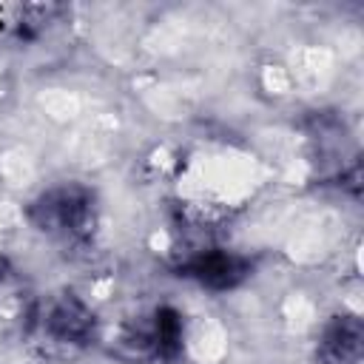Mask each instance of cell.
I'll list each match as a JSON object with an SVG mask.
<instances>
[{"label":"cell","mask_w":364,"mask_h":364,"mask_svg":"<svg viewBox=\"0 0 364 364\" xmlns=\"http://www.w3.org/2000/svg\"><path fill=\"white\" fill-rule=\"evenodd\" d=\"M250 270H253L250 259H245L239 253L202 250L179 267V276H188V279H193L210 290H230V287L242 284L250 276Z\"/></svg>","instance_id":"cell-2"},{"label":"cell","mask_w":364,"mask_h":364,"mask_svg":"<svg viewBox=\"0 0 364 364\" xmlns=\"http://www.w3.org/2000/svg\"><path fill=\"white\" fill-rule=\"evenodd\" d=\"M156 355L173 358L182 350V316L173 307H159L154 316V330L145 338Z\"/></svg>","instance_id":"cell-5"},{"label":"cell","mask_w":364,"mask_h":364,"mask_svg":"<svg viewBox=\"0 0 364 364\" xmlns=\"http://www.w3.org/2000/svg\"><path fill=\"white\" fill-rule=\"evenodd\" d=\"M31 222L40 230L80 239L94 225V196L82 185L51 188L31 205Z\"/></svg>","instance_id":"cell-1"},{"label":"cell","mask_w":364,"mask_h":364,"mask_svg":"<svg viewBox=\"0 0 364 364\" xmlns=\"http://www.w3.org/2000/svg\"><path fill=\"white\" fill-rule=\"evenodd\" d=\"M364 353V324L358 316H336L321 330L318 361L321 364H358Z\"/></svg>","instance_id":"cell-3"},{"label":"cell","mask_w":364,"mask_h":364,"mask_svg":"<svg viewBox=\"0 0 364 364\" xmlns=\"http://www.w3.org/2000/svg\"><path fill=\"white\" fill-rule=\"evenodd\" d=\"M46 333L63 344H85L94 333V313L71 293L57 299L46 313Z\"/></svg>","instance_id":"cell-4"}]
</instances>
